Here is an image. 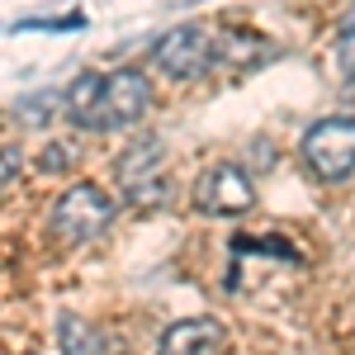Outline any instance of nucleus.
I'll return each instance as SVG.
<instances>
[{
  "mask_svg": "<svg viewBox=\"0 0 355 355\" xmlns=\"http://www.w3.org/2000/svg\"><path fill=\"white\" fill-rule=\"evenodd\" d=\"M162 162H166L162 137H137L133 147L119 152L114 175H119L123 199L133 209H162V204H171V180L162 175Z\"/></svg>",
  "mask_w": 355,
  "mask_h": 355,
  "instance_id": "2",
  "label": "nucleus"
},
{
  "mask_svg": "<svg viewBox=\"0 0 355 355\" xmlns=\"http://www.w3.org/2000/svg\"><path fill=\"white\" fill-rule=\"evenodd\" d=\"M223 351V322L218 318H185L162 331L157 355H218Z\"/></svg>",
  "mask_w": 355,
  "mask_h": 355,
  "instance_id": "7",
  "label": "nucleus"
},
{
  "mask_svg": "<svg viewBox=\"0 0 355 355\" xmlns=\"http://www.w3.org/2000/svg\"><path fill=\"white\" fill-rule=\"evenodd\" d=\"M62 110L67 119L85 128V133H100V114H105V76H95V71H81L71 90L62 95Z\"/></svg>",
  "mask_w": 355,
  "mask_h": 355,
  "instance_id": "8",
  "label": "nucleus"
},
{
  "mask_svg": "<svg viewBox=\"0 0 355 355\" xmlns=\"http://www.w3.org/2000/svg\"><path fill=\"white\" fill-rule=\"evenodd\" d=\"M256 204V185L242 166L232 162H218L209 166L199 180H194V209L199 214H214V218H237Z\"/></svg>",
  "mask_w": 355,
  "mask_h": 355,
  "instance_id": "5",
  "label": "nucleus"
},
{
  "mask_svg": "<svg viewBox=\"0 0 355 355\" xmlns=\"http://www.w3.org/2000/svg\"><path fill=\"white\" fill-rule=\"evenodd\" d=\"M57 341H62V355H110L105 351V336L90 327V322L71 318V313L57 318Z\"/></svg>",
  "mask_w": 355,
  "mask_h": 355,
  "instance_id": "9",
  "label": "nucleus"
},
{
  "mask_svg": "<svg viewBox=\"0 0 355 355\" xmlns=\"http://www.w3.org/2000/svg\"><path fill=\"white\" fill-rule=\"evenodd\" d=\"M85 19L81 15H67V19H24V24H15V28H81Z\"/></svg>",
  "mask_w": 355,
  "mask_h": 355,
  "instance_id": "13",
  "label": "nucleus"
},
{
  "mask_svg": "<svg viewBox=\"0 0 355 355\" xmlns=\"http://www.w3.org/2000/svg\"><path fill=\"white\" fill-rule=\"evenodd\" d=\"M223 57V38L204 24H180L152 43V67L171 81H194Z\"/></svg>",
  "mask_w": 355,
  "mask_h": 355,
  "instance_id": "3",
  "label": "nucleus"
},
{
  "mask_svg": "<svg viewBox=\"0 0 355 355\" xmlns=\"http://www.w3.org/2000/svg\"><path fill=\"white\" fill-rule=\"evenodd\" d=\"M53 105H57V95L48 90V95H28V100H19L15 114H19L24 123H38V119H48V114H53Z\"/></svg>",
  "mask_w": 355,
  "mask_h": 355,
  "instance_id": "12",
  "label": "nucleus"
},
{
  "mask_svg": "<svg viewBox=\"0 0 355 355\" xmlns=\"http://www.w3.org/2000/svg\"><path fill=\"white\" fill-rule=\"evenodd\" d=\"M15 175H19V147L5 142V185H15Z\"/></svg>",
  "mask_w": 355,
  "mask_h": 355,
  "instance_id": "14",
  "label": "nucleus"
},
{
  "mask_svg": "<svg viewBox=\"0 0 355 355\" xmlns=\"http://www.w3.org/2000/svg\"><path fill=\"white\" fill-rule=\"evenodd\" d=\"M152 110V81L133 71V67H119L105 76V114H100V133L110 128H128L142 114Z\"/></svg>",
  "mask_w": 355,
  "mask_h": 355,
  "instance_id": "6",
  "label": "nucleus"
},
{
  "mask_svg": "<svg viewBox=\"0 0 355 355\" xmlns=\"http://www.w3.org/2000/svg\"><path fill=\"white\" fill-rule=\"evenodd\" d=\"M303 166L322 180V185H341L355 175V119L336 114V119H318L299 142Z\"/></svg>",
  "mask_w": 355,
  "mask_h": 355,
  "instance_id": "1",
  "label": "nucleus"
},
{
  "mask_svg": "<svg viewBox=\"0 0 355 355\" xmlns=\"http://www.w3.org/2000/svg\"><path fill=\"white\" fill-rule=\"evenodd\" d=\"M336 67H341V76L355 81V5L341 15V24H336Z\"/></svg>",
  "mask_w": 355,
  "mask_h": 355,
  "instance_id": "10",
  "label": "nucleus"
},
{
  "mask_svg": "<svg viewBox=\"0 0 355 355\" xmlns=\"http://www.w3.org/2000/svg\"><path fill=\"white\" fill-rule=\"evenodd\" d=\"M76 157H81V147H76V142H48V152H43V171H48V175H62V171H71V166H76Z\"/></svg>",
  "mask_w": 355,
  "mask_h": 355,
  "instance_id": "11",
  "label": "nucleus"
},
{
  "mask_svg": "<svg viewBox=\"0 0 355 355\" xmlns=\"http://www.w3.org/2000/svg\"><path fill=\"white\" fill-rule=\"evenodd\" d=\"M110 223H114V199L100 185H71L53 204V232L71 246L95 242L100 232H110Z\"/></svg>",
  "mask_w": 355,
  "mask_h": 355,
  "instance_id": "4",
  "label": "nucleus"
}]
</instances>
